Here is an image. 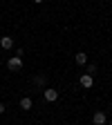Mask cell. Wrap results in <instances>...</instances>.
<instances>
[{
	"label": "cell",
	"instance_id": "cell-5",
	"mask_svg": "<svg viewBox=\"0 0 112 125\" xmlns=\"http://www.w3.org/2000/svg\"><path fill=\"white\" fill-rule=\"evenodd\" d=\"M34 107V101H31L29 96H25V98H20V109H25V112H29V109Z\"/></svg>",
	"mask_w": 112,
	"mask_h": 125
},
{
	"label": "cell",
	"instance_id": "cell-6",
	"mask_svg": "<svg viewBox=\"0 0 112 125\" xmlns=\"http://www.w3.org/2000/svg\"><path fill=\"white\" fill-rule=\"evenodd\" d=\"M0 47H2V49H11V47H13L11 36H2V38H0Z\"/></svg>",
	"mask_w": 112,
	"mask_h": 125
},
{
	"label": "cell",
	"instance_id": "cell-2",
	"mask_svg": "<svg viewBox=\"0 0 112 125\" xmlns=\"http://www.w3.org/2000/svg\"><path fill=\"white\" fill-rule=\"evenodd\" d=\"M78 83H81V87H83V89H92V85H94V78H92L90 74H83L81 78H78Z\"/></svg>",
	"mask_w": 112,
	"mask_h": 125
},
{
	"label": "cell",
	"instance_id": "cell-12",
	"mask_svg": "<svg viewBox=\"0 0 112 125\" xmlns=\"http://www.w3.org/2000/svg\"><path fill=\"white\" fill-rule=\"evenodd\" d=\"M108 125H112V121H110V123H108Z\"/></svg>",
	"mask_w": 112,
	"mask_h": 125
},
{
	"label": "cell",
	"instance_id": "cell-11",
	"mask_svg": "<svg viewBox=\"0 0 112 125\" xmlns=\"http://www.w3.org/2000/svg\"><path fill=\"white\" fill-rule=\"evenodd\" d=\"M34 2H36V5H40V2H43V0H34Z\"/></svg>",
	"mask_w": 112,
	"mask_h": 125
},
{
	"label": "cell",
	"instance_id": "cell-1",
	"mask_svg": "<svg viewBox=\"0 0 112 125\" xmlns=\"http://www.w3.org/2000/svg\"><path fill=\"white\" fill-rule=\"evenodd\" d=\"M7 67H9L11 72H18V69H23V58H20V56H11V58L7 60Z\"/></svg>",
	"mask_w": 112,
	"mask_h": 125
},
{
	"label": "cell",
	"instance_id": "cell-7",
	"mask_svg": "<svg viewBox=\"0 0 112 125\" xmlns=\"http://www.w3.org/2000/svg\"><path fill=\"white\" fill-rule=\"evenodd\" d=\"M74 60H76V65H85V62H87V54L85 52H78L74 56Z\"/></svg>",
	"mask_w": 112,
	"mask_h": 125
},
{
	"label": "cell",
	"instance_id": "cell-3",
	"mask_svg": "<svg viewBox=\"0 0 112 125\" xmlns=\"http://www.w3.org/2000/svg\"><path fill=\"white\" fill-rule=\"evenodd\" d=\"M43 94H45V101H47V103H54V101L58 98V92H56L54 87H47Z\"/></svg>",
	"mask_w": 112,
	"mask_h": 125
},
{
	"label": "cell",
	"instance_id": "cell-8",
	"mask_svg": "<svg viewBox=\"0 0 112 125\" xmlns=\"http://www.w3.org/2000/svg\"><path fill=\"white\" fill-rule=\"evenodd\" d=\"M34 83H36L38 87H45V76H36V78H34Z\"/></svg>",
	"mask_w": 112,
	"mask_h": 125
},
{
	"label": "cell",
	"instance_id": "cell-10",
	"mask_svg": "<svg viewBox=\"0 0 112 125\" xmlns=\"http://www.w3.org/2000/svg\"><path fill=\"white\" fill-rule=\"evenodd\" d=\"M5 109H7V107H5V103H0V114H5Z\"/></svg>",
	"mask_w": 112,
	"mask_h": 125
},
{
	"label": "cell",
	"instance_id": "cell-9",
	"mask_svg": "<svg viewBox=\"0 0 112 125\" xmlns=\"http://www.w3.org/2000/svg\"><path fill=\"white\" fill-rule=\"evenodd\" d=\"M94 72H97V65H94V62H90V67H87V72H85V74H90V76H92Z\"/></svg>",
	"mask_w": 112,
	"mask_h": 125
},
{
	"label": "cell",
	"instance_id": "cell-4",
	"mask_svg": "<svg viewBox=\"0 0 112 125\" xmlns=\"http://www.w3.org/2000/svg\"><path fill=\"white\" fill-rule=\"evenodd\" d=\"M92 123H94V125H105V123H108V116H105L103 112H94Z\"/></svg>",
	"mask_w": 112,
	"mask_h": 125
}]
</instances>
